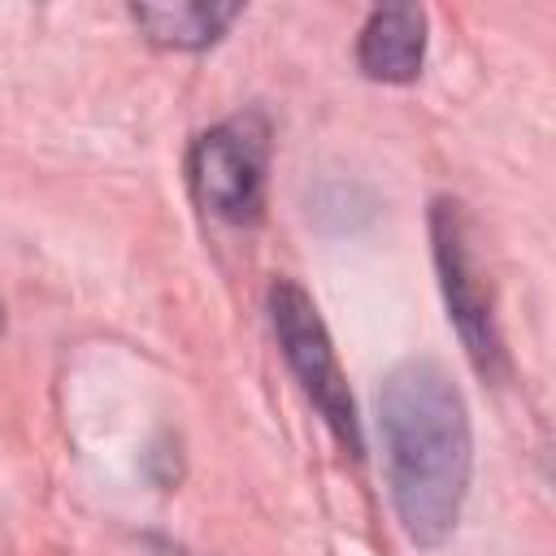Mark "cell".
Segmentation results:
<instances>
[{
  "label": "cell",
  "instance_id": "cell-5",
  "mask_svg": "<svg viewBox=\"0 0 556 556\" xmlns=\"http://www.w3.org/2000/svg\"><path fill=\"white\" fill-rule=\"evenodd\" d=\"M426 61V13L417 4H382L365 17L356 65L374 83H413Z\"/></svg>",
  "mask_w": 556,
  "mask_h": 556
},
{
  "label": "cell",
  "instance_id": "cell-1",
  "mask_svg": "<svg viewBox=\"0 0 556 556\" xmlns=\"http://www.w3.org/2000/svg\"><path fill=\"white\" fill-rule=\"evenodd\" d=\"M378 430L404 534L417 547L447 543L473 469V430L460 387L430 356L400 361L378 387Z\"/></svg>",
  "mask_w": 556,
  "mask_h": 556
},
{
  "label": "cell",
  "instance_id": "cell-2",
  "mask_svg": "<svg viewBox=\"0 0 556 556\" xmlns=\"http://www.w3.org/2000/svg\"><path fill=\"white\" fill-rule=\"evenodd\" d=\"M269 326H274V339L291 365V374L300 378L304 395L313 400V408L321 413V421L330 426V434L352 452L361 456V417H356V404H352V391H348V378L339 369V356H334V343H330V330L313 304V295L291 282V278H278L269 287Z\"/></svg>",
  "mask_w": 556,
  "mask_h": 556
},
{
  "label": "cell",
  "instance_id": "cell-3",
  "mask_svg": "<svg viewBox=\"0 0 556 556\" xmlns=\"http://www.w3.org/2000/svg\"><path fill=\"white\" fill-rule=\"evenodd\" d=\"M265 169H269V122L256 109L208 126L187 156V178L200 208L230 226L261 222Z\"/></svg>",
  "mask_w": 556,
  "mask_h": 556
},
{
  "label": "cell",
  "instance_id": "cell-4",
  "mask_svg": "<svg viewBox=\"0 0 556 556\" xmlns=\"http://www.w3.org/2000/svg\"><path fill=\"white\" fill-rule=\"evenodd\" d=\"M430 243H434V269H439V287H443V304L447 317L469 352V361L478 365V374L500 378L504 374V339L495 326V304H491V287L473 261L469 248V222L460 200L439 195L430 204Z\"/></svg>",
  "mask_w": 556,
  "mask_h": 556
},
{
  "label": "cell",
  "instance_id": "cell-7",
  "mask_svg": "<svg viewBox=\"0 0 556 556\" xmlns=\"http://www.w3.org/2000/svg\"><path fill=\"white\" fill-rule=\"evenodd\" d=\"M0 326H4V308H0Z\"/></svg>",
  "mask_w": 556,
  "mask_h": 556
},
{
  "label": "cell",
  "instance_id": "cell-6",
  "mask_svg": "<svg viewBox=\"0 0 556 556\" xmlns=\"http://www.w3.org/2000/svg\"><path fill=\"white\" fill-rule=\"evenodd\" d=\"M130 17L161 48H208L239 17V4H135Z\"/></svg>",
  "mask_w": 556,
  "mask_h": 556
}]
</instances>
